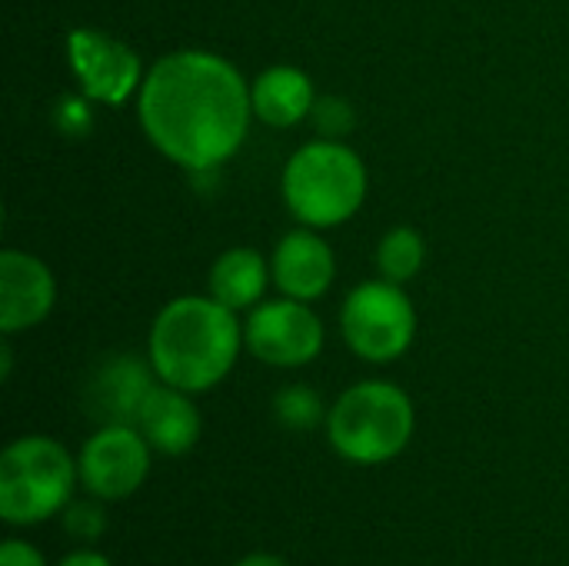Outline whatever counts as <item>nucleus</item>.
Instances as JSON below:
<instances>
[{
    "mask_svg": "<svg viewBox=\"0 0 569 566\" xmlns=\"http://www.w3.org/2000/svg\"><path fill=\"white\" fill-rule=\"evenodd\" d=\"M417 430L413 400L390 380H360L327 414L330 447L357 467H380L400 457Z\"/></svg>",
    "mask_w": 569,
    "mask_h": 566,
    "instance_id": "nucleus-4",
    "label": "nucleus"
},
{
    "mask_svg": "<svg viewBox=\"0 0 569 566\" xmlns=\"http://www.w3.org/2000/svg\"><path fill=\"white\" fill-rule=\"evenodd\" d=\"M57 307V280L50 267L23 250L0 254V334L13 337L40 327Z\"/></svg>",
    "mask_w": 569,
    "mask_h": 566,
    "instance_id": "nucleus-10",
    "label": "nucleus"
},
{
    "mask_svg": "<svg viewBox=\"0 0 569 566\" xmlns=\"http://www.w3.org/2000/svg\"><path fill=\"white\" fill-rule=\"evenodd\" d=\"M80 464L43 434L20 437L0 454V517L10 527H37L73 500Z\"/></svg>",
    "mask_w": 569,
    "mask_h": 566,
    "instance_id": "nucleus-5",
    "label": "nucleus"
},
{
    "mask_svg": "<svg viewBox=\"0 0 569 566\" xmlns=\"http://www.w3.org/2000/svg\"><path fill=\"white\" fill-rule=\"evenodd\" d=\"M280 193L300 227L330 230L347 224L367 200V167L343 140H310L283 167Z\"/></svg>",
    "mask_w": 569,
    "mask_h": 566,
    "instance_id": "nucleus-3",
    "label": "nucleus"
},
{
    "mask_svg": "<svg viewBox=\"0 0 569 566\" xmlns=\"http://www.w3.org/2000/svg\"><path fill=\"white\" fill-rule=\"evenodd\" d=\"M63 530L80 540V544H93L107 534V510L100 497H83V500H70L63 507Z\"/></svg>",
    "mask_w": 569,
    "mask_h": 566,
    "instance_id": "nucleus-18",
    "label": "nucleus"
},
{
    "mask_svg": "<svg viewBox=\"0 0 569 566\" xmlns=\"http://www.w3.org/2000/svg\"><path fill=\"white\" fill-rule=\"evenodd\" d=\"M423 260H427V244H423L420 230H413V227L387 230L377 247V270L383 280H393V284L413 280L420 274Z\"/></svg>",
    "mask_w": 569,
    "mask_h": 566,
    "instance_id": "nucleus-16",
    "label": "nucleus"
},
{
    "mask_svg": "<svg viewBox=\"0 0 569 566\" xmlns=\"http://www.w3.org/2000/svg\"><path fill=\"white\" fill-rule=\"evenodd\" d=\"M317 87L313 80L290 63H277L267 67L253 83H250V103H253V117L267 127L287 130L303 123L313 107H317Z\"/></svg>",
    "mask_w": 569,
    "mask_h": 566,
    "instance_id": "nucleus-14",
    "label": "nucleus"
},
{
    "mask_svg": "<svg viewBox=\"0 0 569 566\" xmlns=\"http://www.w3.org/2000/svg\"><path fill=\"white\" fill-rule=\"evenodd\" d=\"M0 566H47V560L27 540H3V547H0Z\"/></svg>",
    "mask_w": 569,
    "mask_h": 566,
    "instance_id": "nucleus-20",
    "label": "nucleus"
},
{
    "mask_svg": "<svg viewBox=\"0 0 569 566\" xmlns=\"http://www.w3.org/2000/svg\"><path fill=\"white\" fill-rule=\"evenodd\" d=\"M57 566H113L103 554H97V550H73V554H67L63 560Z\"/></svg>",
    "mask_w": 569,
    "mask_h": 566,
    "instance_id": "nucleus-21",
    "label": "nucleus"
},
{
    "mask_svg": "<svg viewBox=\"0 0 569 566\" xmlns=\"http://www.w3.org/2000/svg\"><path fill=\"white\" fill-rule=\"evenodd\" d=\"M190 397L193 394L177 390L163 380L153 384V390L147 394V400L137 414V430L147 437L153 454L183 457L197 447V440L203 434V420Z\"/></svg>",
    "mask_w": 569,
    "mask_h": 566,
    "instance_id": "nucleus-12",
    "label": "nucleus"
},
{
    "mask_svg": "<svg viewBox=\"0 0 569 566\" xmlns=\"http://www.w3.org/2000/svg\"><path fill=\"white\" fill-rule=\"evenodd\" d=\"M273 270L267 257L253 247H230L210 267V297L230 310H253L263 304Z\"/></svg>",
    "mask_w": 569,
    "mask_h": 566,
    "instance_id": "nucleus-15",
    "label": "nucleus"
},
{
    "mask_svg": "<svg viewBox=\"0 0 569 566\" xmlns=\"http://www.w3.org/2000/svg\"><path fill=\"white\" fill-rule=\"evenodd\" d=\"M153 447L133 424H103L80 450V484L103 504L133 497L150 474Z\"/></svg>",
    "mask_w": 569,
    "mask_h": 566,
    "instance_id": "nucleus-8",
    "label": "nucleus"
},
{
    "mask_svg": "<svg viewBox=\"0 0 569 566\" xmlns=\"http://www.w3.org/2000/svg\"><path fill=\"white\" fill-rule=\"evenodd\" d=\"M310 117L317 120L320 133L330 137V140L343 137V133L353 127V110H350V103L340 100V97H320Z\"/></svg>",
    "mask_w": 569,
    "mask_h": 566,
    "instance_id": "nucleus-19",
    "label": "nucleus"
},
{
    "mask_svg": "<svg viewBox=\"0 0 569 566\" xmlns=\"http://www.w3.org/2000/svg\"><path fill=\"white\" fill-rule=\"evenodd\" d=\"M67 60L83 97L107 107L127 103L140 93L147 77L133 47L93 27H77L67 33Z\"/></svg>",
    "mask_w": 569,
    "mask_h": 566,
    "instance_id": "nucleus-9",
    "label": "nucleus"
},
{
    "mask_svg": "<svg viewBox=\"0 0 569 566\" xmlns=\"http://www.w3.org/2000/svg\"><path fill=\"white\" fill-rule=\"evenodd\" d=\"M240 347L243 327L237 310L213 297H173L150 327L147 360L163 384L207 394L233 370Z\"/></svg>",
    "mask_w": 569,
    "mask_h": 566,
    "instance_id": "nucleus-2",
    "label": "nucleus"
},
{
    "mask_svg": "<svg viewBox=\"0 0 569 566\" xmlns=\"http://www.w3.org/2000/svg\"><path fill=\"white\" fill-rule=\"evenodd\" d=\"M340 334L367 364L400 360L417 337V310L403 294V284L380 277L353 287L340 310Z\"/></svg>",
    "mask_w": 569,
    "mask_h": 566,
    "instance_id": "nucleus-6",
    "label": "nucleus"
},
{
    "mask_svg": "<svg viewBox=\"0 0 569 566\" xmlns=\"http://www.w3.org/2000/svg\"><path fill=\"white\" fill-rule=\"evenodd\" d=\"M137 113L147 140L167 160L187 170H213L247 140L250 83L220 53L173 50L147 70Z\"/></svg>",
    "mask_w": 569,
    "mask_h": 566,
    "instance_id": "nucleus-1",
    "label": "nucleus"
},
{
    "mask_svg": "<svg viewBox=\"0 0 569 566\" xmlns=\"http://www.w3.org/2000/svg\"><path fill=\"white\" fill-rule=\"evenodd\" d=\"M233 566H293V564H287L283 557H277V554H247L243 560H237Z\"/></svg>",
    "mask_w": 569,
    "mask_h": 566,
    "instance_id": "nucleus-22",
    "label": "nucleus"
},
{
    "mask_svg": "<svg viewBox=\"0 0 569 566\" xmlns=\"http://www.w3.org/2000/svg\"><path fill=\"white\" fill-rule=\"evenodd\" d=\"M327 407H323V397L307 387V384H290L283 387L277 397H273V417L280 427L293 430V434H310L317 430L320 424H327Z\"/></svg>",
    "mask_w": 569,
    "mask_h": 566,
    "instance_id": "nucleus-17",
    "label": "nucleus"
},
{
    "mask_svg": "<svg viewBox=\"0 0 569 566\" xmlns=\"http://www.w3.org/2000/svg\"><path fill=\"white\" fill-rule=\"evenodd\" d=\"M270 270H273V284L283 297L313 304L320 300L337 277V257L330 250V244L320 237V230L300 227L280 237V244L273 247L270 257Z\"/></svg>",
    "mask_w": 569,
    "mask_h": 566,
    "instance_id": "nucleus-11",
    "label": "nucleus"
},
{
    "mask_svg": "<svg viewBox=\"0 0 569 566\" xmlns=\"http://www.w3.org/2000/svg\"><path fill=\"white\" fill-rule=\"evenodd\" d=\"M157 380L160 377L150 360H137V357L107 360L87 390L90 410L100 420V427L103 424H133L137 427V414Z\"/></svg>",
    "mask_w": 569,
    "mask_h": 566,
    "instance_id": "nucleus-13",
    "label": "nucleus"
},
{
    "mask_svg": "<svg viewBox=\"0 0 569 566\" xmlns=\"http://www.w3.org/2000/svg\"><path fill=\"white\" fill-rule=\"evenodd\" d=\"M323 324L310 310V304L280 297V300H263L260 307L250 310L243 324V347L270 367L293 370L307 367L320 357L323 350Z\"/></svg>",
    "mask_w": 569,
    "mask_h": 566,
    "instance_id": "nucleus-7",
    "label": "nucleus"
}]
</instances>
